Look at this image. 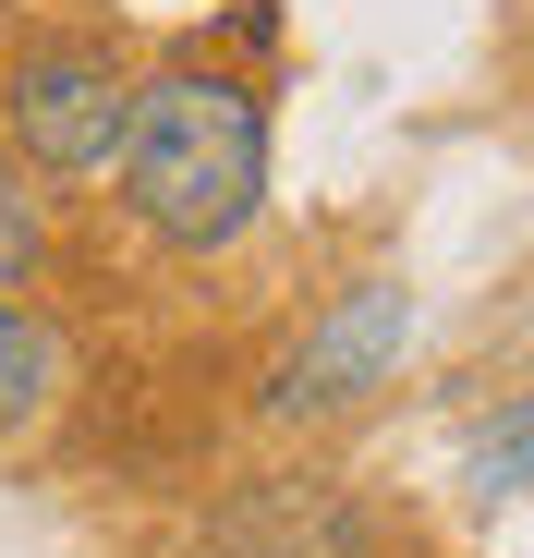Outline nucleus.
I'll return each instance as SVG.
<instances>
[{
    "label": "nucleus",
    "mask_w": 534,
    "mask_h": 558,
    "mask_svg": "<svg viewBox=\"0 0 534 558\" xmlns=\"http://www.w3.org/2000/svg\"><path fill=\"white\" fill-rule=\"evenodd\" d=\"M110 170H122V207L146 243L231 255L267 207V98L219 61H158V73H134Z\"/></svg>",
    "instance_id": "nucleus-1"
},
{
    "label": "nucleus",
    "mask_w": 534,
    "mask_h": 558,
    "mask_svg": "<svg viewBox=\"0 0 534 558\" xmlns=\"http://www.w3.org/2000/svg\"><path fill=\"white\" fill-rule=\"evenodd\" d=\"M122 110H134V61L110 37H25L13 73H0V134L37 182H85L110 170L122 146Z\"/></svg>",
    "instance_id": "nucleus-2"
},
{
    "label": "nucleus",
    "mask_w": 534,
    "mask_h": 558,
    "mask_svg": "<svg viewBox=\"0 0 534 558\" xmlns=\"http://www.w3.org/2000/svg\"><path fill=\"white\" fill-rule=\"evenodd\" d=\"M401 352H413V292L401 279H352V292L316 328H292V352L267 364V425H340V413H365L401 377Z\"/></svg>",
    "instance_id": "nucleus-3"
},
{
    "label": "nucleus",
    "mask_w": 534,
    "mask_h": 558,
    "mask_svg": "<svg viewBox=\"0 0 534 558\" xmlns=\"http://www.w3.org/2000/svg\"><path fill=\"white\" fill-rule=\"evenodd\" d=\"M352 546H365L352 498H340V486H316V474H280V486L231 498V510L207 522V546H195V558H352Z\"/></svg>",
    "instance_id": "nucleus-4"
},
{
    "label": "nucleus",
    "mask_w": 534,
    "mask_h": 558,
    "mask_svg": "<svg viewBox=\"0 0 534 558\" xmlns=\"http://www.w3.org/2000/svg\"><path fill=\"white\" fill-rule=\"evenodd\" d=\"M61 377H73V352H61V328H49L37 304H13V292H0V449L49 425Z\"/></svg>",
    "instance_id": "nucleus-5"
},
{
    "label": "nucleus",
    "mask_w": 534,
    "mask_h": 558,
    "mask_svg": "<svg viewBox=\"0 0 534 558\" xmlns=\"http://www.w3.org/2000/svg\"><path fill=\"white\" fill-rule=\"evenodd\" d=\"M37 255H49L37 195H25V182H0V292H25V279H37Z\"/></svg>",
    "instance_id": "nucleus-6"
},
{
    "label": "nucleus",
    "mask_w": 534,
    "mask_h": 558,
    "mask_svg": "<svg viewBox=\"0 0 534 558\" xmlns=\"http://www.w3.org/2000/svg\"><path fill=\"white\" fill-rule=\"evenodd\" d=\"M474 474H486V486H534V401H522V413L474 449Z\"/></svg>",
    "instance_id": "nucleus-7"
}]
</instances>
